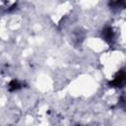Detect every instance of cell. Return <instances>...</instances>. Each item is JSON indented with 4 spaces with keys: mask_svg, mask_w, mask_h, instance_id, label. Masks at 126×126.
Listing matches in <instances>:
<instances>
[{
    "mask_svg": "<svg viewBox=\"0 0 126 126\" xmlns=\"http://www.w3.org/2000/svg\"><path fill=\"white\" fill-rule=\"evenodd\" d=\"M126 85V70H120L109 83V86L114 88H123Z\"/></svg>",
    "mask_w": 126,
    "mask_h": 126,
    "instance_id": "6da1fadb",
    "label": "cell"
},
{
    "mask_svg": "<svg viewBox=\"0 0 126 126\" xmlns=\"http://www.w3.org/2000/svg\"><path fill=\"white\" fill-rule=\"evenodd\" d=\"M101 35L103 37V39L108 42V43H112L113 42V39H114V32L112 31V29L110 27H106L102 30V32H101Z\"/></svg>",
    "mask_w": 126,
    "mask_h": 126,
    "instance_id": "7a4b0ae2",
    "label": "cell"
},
{
    "mask_svg": "<svg viewBox=\"0 0 126 126\" xmlns=\"http://www.w3.org/2000/svg\"><path fill=\"white\" fill-rule=\"evenodd\" d=\"M112 9H123L126 7V0H112L109 3Z\"/></svg>",
    "mask_w": 126,
    "mask_h": 126,
    "instance_id": "3957f363",
    "label": "cell"
},
{
    "mask_svg": "<svg viewBox=\"0 0 126 126\" xmlns=\"http://www.w3.org/2000/svg\"><path fill=\"white\" fill-rule=\"evenodd\" d=\"M20 87H21L20 83H19L18 81H16V80H13V81L9 84V91H15V90H18V89H20Z\"/></svg>",
    "mask_w": 126,
    "mask_h": 126,
    "instance_id": "277c9868",
    "label": "cell"
}]
</instances>
